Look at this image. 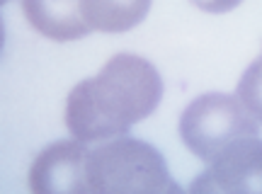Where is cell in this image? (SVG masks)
<instances>
[{"mask_svg":"<svg viewBox=\"0 0 262 194\" xmlns=\"http://www.w3.org/2000/svg\"><path fill=\"white\" fill-rule=\"evenodd\" d=\"M260 61H262V51H260Z\"/></svg>","mask_w":262,"mask_h":194,"instance_id":"cell-10","label":"cell"},{"mask_svg":"<svg viewBox=\"0 0 262 194\" xmlns=\"http://www.w3.org/2000/svg\"><path fill=\"white\" fill-rule=\"evenodd\" d=\"M235 95L241 97L245 110L253 114V119L262 126V61L255 58L243 71L235 85Z\"/></svg>","mask_w":262,"mask_h":194,"instance_id":"cell-8","label":"cell"},{"mask_svg":"<svg viewBox=\"0 0 262 194\" xmlns=\"http://www.w3.org/2000/svg\"><path fill=\"white\" fill-rule=\"evenodd\" d=\"M22 12L29 25L51 41H78L93 32L80 0H22Z\"/></svg>","mask_w":262,"mask_h":194,"instance_id":"cell-6","label":"cell"},{"mask_svg":"<svg viewBox=\"0 0 262 194\" xmlns=\"http://www.w3.org/2000/svg\"><path fill=\"white\" fill-rule=\"evenodd\" d=\"M3 3H10V0H3Z\"/></svg>","mask_w":262,"mask_h":194,"instance_id":"cell-11","label":"cell"},{"mask_svg":"<svg viewBox=\"0 0 262 194\" xmlns=\"http://www.w3.org/2000/svg\"><path fill=\"white\" fill-rule=\"evenodd\" d=\"M163 90V75L148 58L117 54L97 75L73 85L66 97V129L88 146L126 136L158 110Z\"/></svg>","mask_w":262,"mask_h":194,"instance_id":"cell-1","label":"cell"},{"mask_svg":"<svg viewBox=\"0 0 262 194\" xmlns=\"http://www.w3.org/2000/svg\"><path fill=\"white\" fill-rule=\"evenodd\" d=\"M260 129L262 126L245 110V104L235 93L196 95L180 112L178 119L180 141L204 165L235 141L257 136Z\"/></svg>","mask_w":262,"mask_h":194,"instance_id":"cell-3","label":"cell"},{"mask_svg":"<svg viewBox=\"0 0 262 194\" xmlns=\"http://www.w3.org/2000/svg\"><path fill=\"white\" fill-rule=\"evenodd\" d=\"M196 10H202V12H209V15H226V12H231V10L241 8L245 0H189Z\"/></svg>","mask_w":262,"mask_h":194,"instance_id":"cell-9","label":"cell"},{"mask_svg":"<svg viewBox=\"0 0 262 194\" xmlns=\"http://www.w3.org/2000/svg\"><path fill=\"white\" fill-rule=\"evenodd\" d=\"M192 194H262V139L248 136L209 160L192 180Z\"/></svg>","mask_w":262,"mask_h":194,"instance_id":"cell-4","label":"cell"},{"mask_svg":"<svg viewBox=\"0 0 262 194\" xmlns=\"http://www.w3.org/2000/svg\"><path fill=\"white\" fill-rule=\"evenodd\" d=\"M88 153L90 146L73 136L44 146L29 167V189L34 194H90Z\"/></svg>","mask_w":262,"mask_h":194,"instance_id":"cell-5","label":"cell"},{"mask_svg":"<svg viewBox=\"0 0 262 194\" xmlns=\"http://www.w3.org/2000/svg\"><path fill=\"white\" fill-rule=\"evenodd\" d=\"M83 15L93 32L119 34L139 27L148 17L153 0H80Z\"/></svg>","mask_w":262,"mask_h":194,"instance_id":"cell-7","label":"cell"},{"mask_svg":"<svg viewBox=\"0 0 262 194\" xmlns=\"http://www.w3.org/2000/svg\"><path fill=\"white\" fill-rule=\"evenodd\" d=\"M90 194H178L165 158L156 146L131 134L90 146L88 153Z\"/></svg>","mask_w":262,"mask_h":194,"instance_id":"cell-2","label":"cell"}]
</instances>
